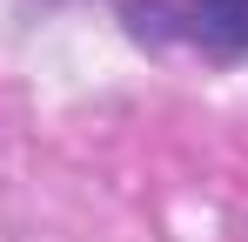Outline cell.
<instances>
[{
    "instance_id": "obj_1",
    "label": "cell",
    "mask_w": 248,
    "mask_h": 242,
    "mask_svg": "<svg viewBox=\"0 0 248 242\" xmlns=\"http://www.w3.org/2000/svg\"><path fill=\"white\" fill-rule=\"evenodd\" d=\"M134 40H181L208 61H248V0H127L121 7Z\"/></svg>"
}]
</instances>
